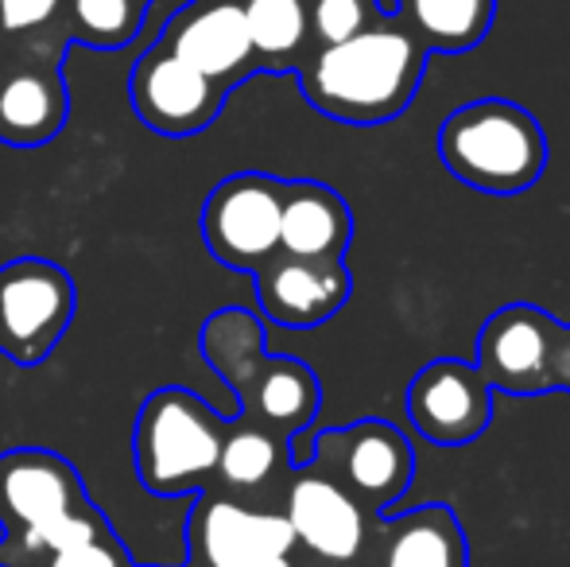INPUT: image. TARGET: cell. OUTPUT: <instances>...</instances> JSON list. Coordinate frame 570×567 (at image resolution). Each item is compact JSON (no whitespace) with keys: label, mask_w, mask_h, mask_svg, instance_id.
<instances>
[{"label":"cell","mask_w":570,"mask_h":567,"mask_svg":"<svg viewBox=\"0 0 570 567\" xmlns=\"http://www.w3.org/2000/svg\"><path fill=\"white\" fill-rule=\"evenodd\" d=\"M423 70V43L396 16H384V23H368L342 43L318 47L303 62L299 82L318 114L345 125H381L412 106Z\"/></svg>","instance_id":"6da1fadb"},{"label":"cell","mask_w":570,"mask_h":567,"mask_svg":"<svg viewBox=\"0 0 570 567\" xmlns=\"http://www.w3.org/2000/svg\"><path fill=\"white\" fill-rule=\"evenodd\" d=\"M203 350L210 365L237 389L240 409L256 417L279 439H295L318 412V381L295 358H268L261 342V323L245 307H226L203 326Z\"/></svg>","instance_id":"7a4b0ae2"},{"label":"cell","mask_w":570,"mask_h":567,"mask_svg":"<svg viewBox=\"0 0 570 567\" xmlns=\"http://www.w3.org/2000/svg\"><path fill=\"white\" fill-rule=\"evenodd\" d=\"M443 167L481 195H524L548 167V137L517 101L485 98L454 109L439 129Z\"/></svg>","instance_id":"3957f363"},{"label":"cell","mask_w":570,"mask_h":567,"mask_svg":"<svg viewBox=\"0 0 570 567\" xmlns=\"http://www.w3.org/2000/svg\"><path fill=\"white\" fill-rule=\"evenodd\" d=\"M226 424L210 412L203 397L187 389H159L144 401L136 417V475L144 490L179 498L198 493L218 478V454Z\"/></svg>","instance_id":"277c9868"},{"label":"cell","mask_w":570,"mask_h":567,"mask_svg":"<svg viewBox=\"0 0 570 567\" xmlns=\"http://www.w3.org/2000/svg\"><path fill=\"white\" fill-rule=\"evenodd\" d=\"M303 467L323 470L342 486L361 509L392 514L407 493L415 475V451L407 436L389 420H361V424L323 431L311 443Z\"/></svg>","instance_id":"5b68a950"},{"label":"cell","mask_w":570,"mask_h":567,"mask_svg":"<svg viewBox=\"0 0 570 567\" xmlns=\"http://www.w3.org/2000/svg\"><path fill=\"white\" fill-rule=\"evenodd\" d=\"M75 276L47 257H20L0 268V354L16 365L51 358L75 319Z\"/></svg>","instance_id":"8992f818"},{"label":"cell","mask_w":570,"mask_h":567,"mask_svg":"<svg viewBox=\"0 0 570 567\" xmlns=\"http://www.w3.org/2000/svg\"><path fill=\"white\" fill-rule=\"evenodd\" d=\"M284 179L261 172H240L222 179L203 206V237L214 261L256 273L279 253V211Z\"/></svg>","instance_id":"52a82bcc"},{"label":"cell","mask_w":570,"mask_h":567,"mask_svg":"<svg viewBox=\"0 0 570 567\" xmlns=\"http://www.w3.org/2000/svg\"><path fill=\"white\" fill-rule=\"evenodd\" d=\"M132 109L159 137H195L210 129V121L226 106V90L218 82L183 62L164 43L148 47L128 78Z\"/></svg>","instance_id":"ba28073f"},{"label":"cell","mask_w":570,"mask_h":567,"mask_svg":"<svg viewBox=\"0 0 570 567\" xmlns=\"http://www.w3.org/2000/svg\"><path fill=\"white\" fill-rule=\"evenodd\" d=\"M407 420L428 443L465 447L493 420V389L473 362L439 358L407 385Z\"/></svg>","instance_id":"9c48e42d"},{"label":"cell","mask_w":570,"mask_h":567,"mask_svg":"<svg viewBox=\"0 0 570 567\" xmlns=\"http://www.w3.org/2000/svg\"><path fill=\"white\" fill-rule=\"evenodd\" d=\"M187 553L195 567H248L292 556L295 532L284 514L240 506L229 498H203L190 509Z\"/></svg>","instance_id":"30bf717a"},{"label":"cell","mask_w":570,"mask_h":567,"mask_svg":"<svg viewBox=\"0 0 570 567\" xmlns=\"http://www.w3.org/2000/svg\"><path fill=\"white\" fill-rule=\"evenodd\" d=\"M159 43L195 70H203L226 94L240 78L261 70L245 28V8L237 0H190V4L175 8Z\"/></svg>","instance_id":"8fae6325"},{"label":"cell","mask_w":570,"mask_h":567,"mask_svg":"<svg viewBox=\"0 0 570 567\" xmlns=\"http://www.w3.org/2000/svg\"><path fill=\"white\" fill-rule=\"evenodd\" d=\"M559 319L532 303H509L478 334V370L493 393H548V346Z\"/></svg>","instance_id":"7c38bea8"},{"label":"cell","mask_w":570,"mask_h":567,"mask_svg":"<svg viewBox=\"0 0 570 567\" xmlns=\"http://www.w3.org/2000/svg\"><path fill=\"white\" fill-rule=\"evenodd\" d=\"M78 506H86V486L75 462L39 447L0 454V529L8 537L43 529Z\"/></svg>","instance_id":"4fadbf2b"},{"label":"cell","mask_w":570,"mask_h":567,"mask_svg":"<svg viewBox=\"0 0 570 567\" xmlns=\"http://www.w3.org/2000/svg\"><path fill=\"white\" fill-rule=\"evenodd\" d=\"M350 268L345 257H287L276 253L256 268V300L276 326L307 331L334 319L350 300Z\"/></svg>","instance_id":"5bb4252c"},{"label":"cell","mask_w":570,"mask_h":567,"mask_svg":"<svg viewBox=\"0 0 570 567\" xmlns=\"http://www.w3.org/2000/svg\"><path fill=\"white\" fill-rule=\"evenodd\" d=\"M287 525L295 532V545L326 564H350L365 553L368 521L365 509L342 490L334 478L315 467H299V475L287 486Z\"/></svg>","instance_id":"9a60e30c"},{"label":"cell","mask_w":570,"mask_h":567,"mask_svg":"<svg viewBox=\"0 0 570 567\" xmlns=\"http://www.w3.org/2000/svg\"><path fill=\"white\" fill-rule=\"evenodd\" d=\"M67 78L51 59H12L0 70V140L39 148L67 125Z\"/></svg>","instance_id":"2e32d148"},{"label":"cell","mask_w":570,"mask_h":567,"mask_svg":"<svg viewBox=\"0 0 570 567\" xmlns=\"http://www.w3.org/2000/svg\"><path fill=\"white\" fill-rule=\"evenodd\" d=\"M353 237V214L326 183H287L279 211V253L287 257H345Z\"/></svg>","instance_id":"e0dca14e"},{"label":"cell","mask_w":570,"mask_h":567,"mask_svg":"<svg viewBox=\"0 0 570 567\" xmlns=\"http://www.w3.org/2000/svg\"><path fill=\"white\" fill-rule=\"evenodd\" d=\"M381 567H465V532L446 506L384 517Z\"/></svg>","instance_id":"ac0fdd59"},{"label":"cell","mask_w":570,"mask_h":567,"mask_svg":"<svg viewBox=\"0 0 570 567\" xmlns=\"http://www.w3.org/2000/svg\"><path fill=\"white\" fill-rule=\"evenodd\" d=\"M497 0H396V20L423 43V51L462 55L489 36Z\"/></svg>","instance_id":"d6986e66"},{"label":"cell","mask_w":570,"mask_h":567,"mask_svg":"<svg viewBox=\"0 0 570 567\" xmlns=\"http://www.w3.org/2000/svg\"><path fill=\"white\" fill-rule=\"evenodd\" d=\"M240 8L261 70H287L311 39L307 0H245Z\"/></svg>","instance_id":"ffe728a7"},{"label":"cell","mask_w":570,"mask_h":567,"mask_svg":"<svg viewBox=\"0 0 570 567\" xmlns=\"http://www.w3.org/2000/svg\"><path fill=\"white\" fill-rule=\"evenodd\" d=\"M106 532H114L109 521L86 501V506L70 509V514L55 517V521L43 525V529H31V532H20V537L0 540V567H36L39 560H47V556L62 553V548L90 545V540L106 537Z\"/></svg>","instance_id":"44dd1931"},{"label":"cell","mask_w":570,"mask_h":567,"mask_svg":"<svg viewBox=\"0 0 570 567\" xmlns=\"http://www.w3.org/2000/svg\"><path fill=\"white\" fill-rule=\"evenodd\" d=\"M287 467V447L279 443V436L264 428H226V439H222V454H218V478L229 486V490H261L268 486L279 470Z\"/></svg>","instance_id":"7402d4cb"},{"label":"cell","mask_w":570,"mask_h":567,"mask_svg":"<svg viewBox=\"0 0 570 567\" xmlns=\"http://www.w3.org/2000/svg\"><path fill=\"white\" fill-rule=\"evenodd\" d=\"M144 20H148V8L132 0H67V36L98 51L128 47Z\"/></svg>","instance_id":"603a6c76"},{"label":"cell","mask_w":570,"mask_h":567,"mask_svg":"<svg viewBox=\"0 0 570 567\" xmlns=\"http://www.w3.org/2000/svg\"><path fill=\"white\" fill-rule=\"evenodd\" d=\"M67 36V0H0V36L4 39H20L23 55L20 59H31L36 51V39L43 36Z\"/></svg>","instance_id":"cb8c5ba5"},{"label":"cell","mask_w":570,"mask_h":567,"mask_svg":"<svg viewBox=\"0 0 570 567\" xmlns=\"http://www.w3.org/2000/svg\"><path fill=\"white\" fill-rule=\"evenodd\" d=\"M373 16H381L373 0H315V4H307L311 39L318 47L357 36V31H365L373 23Z\"/></svg>","instance_id":"d4e9b609"},{"label":"cell","mask_w":570,"mask_h":567,"mask_svg":"<svg viewBox=\"0 0 570 567\" xmlns=\"http://www.w3.org/2000/svg\"><path fill=\"white\" fill-rule=\"evenodd\" d=\"M36 567H132V560H128V553L120 548L114 532H106V537L90 540V545L62 548V553L47 556Z\"/></svg>","instance_id":"484cf974"},{"label":"cell","mask_w":570,"mask_h":567,"mask_svg":"<svg viewBox=\"0 0 570 567\" xmlns=\"http://www.w3.org/2000/svg\"><path fill=\"white\" fill-rule=\"evenodd\" d=\"M248 567H295L292 556H284V560H264V564H248Z\"/></svg>","instance_id":"4316f807"},{"label":"cell","mask_w":570,"mask_h":567,"mask_svg":"<svg viewBox=\"0 0 570 567\" xmlns=\"http://www.w3.org/2000/svg\"><path fill=\"white\" fill-rule=\"evenodd\" d=\"M132 4H140V8H151V0H132Z\"/></svg>","instance_id":"83f0119b"}]
</instances>
